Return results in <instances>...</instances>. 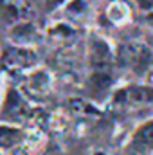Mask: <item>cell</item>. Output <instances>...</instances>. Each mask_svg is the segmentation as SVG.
Segmentation results:
<instances>
[{
    "label": "cell",
    "instance_id": "obj_1",
    "mask_svg": "<svg viewBox=\"0 0 153 155\" xmlns=\"http://www.w3.org/2000/svg\"><path fill=\"white\" fill-rule=\"evenodd\" d=\"M85 54L90 72H112L115 65V49L101 35H88L85 43Z\"/></svg>",
    "mask_w": 153,
    "mask_h": 155
},
{
    "label": "cell",
    "instance_id": "obj_6",
    "mask_svg": "<svg viewBox=\"0 0 153 155\" xmlns=\"http://www.w3.org/2000/svg\"><path fill=\"white\" fill-rule=\"evenodd\" d=\"M130 152L133 155H153V121L144 123L133 134Z\"/></svg>",
    "mask_w": 153,
    "mask_h": 155
},
{
    "label": "cell",
    "instance_id": "obj_8",
    "mask_svg": "<svg viewBox=\"0 0 153 155\" xmlns=\"http://www.w3.org/2000/svg\"><path fill=\"white\" fill-rule=\"evenodd\" d=\"M61 13L65 20L77 24L79 20L88 16V2L86 0H65L61 4Z\"/></svg>",
    "mask_w": 153,
    "mask_h": 155
},
{
    "label": "cell",
    "instance_id": "obj_10",
    "mask_svg": "<svg viewBox=\"0 0 153 155\" xmlns=\"http://www.w3.org/2000/svg\"><path fill=\"white\" fill-rule=\"evenodd\" d=\"M151 81H153V76H151Z\"/></svg>",
    "mask_w": 153,
    "mask_h": 155
},
{
    "label": "cell",
    "instance_id": "obj_7",
    "mask_svg": "<svg viewBox=\"0 0 153 155\" xmlns=\"http://www.w3.org/2000/svg\"><path fill=\"white\" fill-rule=\"evenodd\" d=\"M132 5L126 0H112L105 7V16L114 27H124L132 22Z\"/></svg>",
    "mask_w": 153,
    "mask_h": 155
},
{
    "label": "cell",
    "instance_id": "obj_2",
    "mask_svg": "<svg viewBox=\"0 0 153 155\" xmlns=\"http://www.w3.org/2000/svg\"><path fill=\"white\" fill-rule=\"evenodd\" d=\"M43 36L54 41L56 45L72 47L79 40V29L76 24H72L65 18H60V20H54L50 25H47V29L43 31Z\"/></svg>",
    "mask_w": 153,
    "mask_h": 155
},
{
    "label": "cell",
    "instance_id": "obj_5",
    "mask_svg": "<svg viewBox=\"0 0 153 155\" xmlns=\"http://www.w3.org/2000/svg\"><path fill=\"white\" fill-rule=\"evenodd\" d=\"M52 81H54V78L50 74V71H47L43 67H34V69L27 71L25 88L33 96H47L52 88Z\"/></svg>",
    "mask_w": 153,
    "mask_h": 155
},
{
    "label": "cell",
    "instance_id": "obj_11",
    "mask_svg": "<svg viewBox=\"0 0 153 155\" xmlns=\"http://www.w3.org/2000/svg\"><path fill=\"white\" fill-rule=\"evenodd\" d=\"M0 51H2V49H0Z\"/></svg>",
    "mask_w": 153,
    "mask_h": 155
},
{
    "label": "cell",
    "instance_id": "obj_9",
    "mask_svg": "<svg viewBox=\"0 0 153 155\" xmlns=\"http://www.w3.org/2000/svg\"><path fill=\"white\" fill-rule=\"evenodd\" d=\"M142 25L153 31V7L151 9H148V11L142 15Z\"/></svg>",
    "mask_w": 153,
    "mask_h": 155
},
{
    "label": "cell",
    "instance_id": "obj_3",
    "mask_svg": "<svg viewBox=\"0 0 153 155\" xmlns=\"http://www.w3.org/2000/svg\"><path fill=\"white\" fill-rule=\"evenodd\" d=\"M4 61L7 67L16 69V71H25V72L38 67L34 49L25 47V45H15V43H11L7 47V51L4 52Z\"/></svg>",
    "mask_w": 153,
    "mask_h": 155
},
{
    "label": "cell",
    "instance_id": "obj_4",
    "mask_svg": "<svg viewBox=\"0 0 153 155\" xmlns=\"http://www.w3.org/2000/svg\"><path fill=\"white\" fill-rule=\"evenodd\" d=\"M45 38L43 31H40L38 27L31 22H18L16 25L11 27L9 31V40L15 45H25V47H34L38 41Z\"/></svg>",
    "mask_w": 153,
    "mask_h": 155
}]
</instances>
